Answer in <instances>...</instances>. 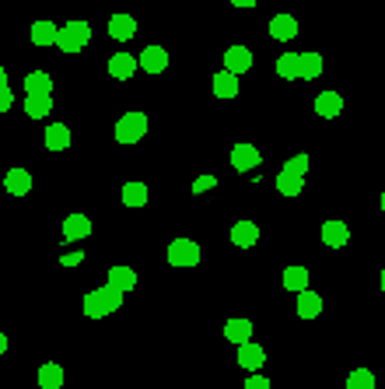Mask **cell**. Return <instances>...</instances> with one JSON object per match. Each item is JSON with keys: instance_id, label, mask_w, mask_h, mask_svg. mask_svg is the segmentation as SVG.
I'll return each instance as SVG.
<instances>
[{"instance_id": "6da1fadb", "label": "cell", "mask_w": 385, "mask_h": 389, "mask_svg": "<svg viewBox=\"0 0 385 389\" xmlns=\"http://www.w3.org/2000/svg\"><path fill=\"white\" fill-rule=\"evenodd\" d=\"M88 39H91V25L88 21H81V18H74V21H67L60 32H56V46H60V53H81L88 46Z\"/></svg>"}, {"instance_id": "7a4b0ae2", "label": "cell", "mask_w": 385, "mask_h": 389, "mask_svg": "<svg viewBox=\"0 0 385 389\" xmlns=\"http://www.w3.org/2000/svg\"><path fill=\"white\" fill-rule=\"evenodd\" d=\"M144 133H147V116L144 113H127V116L116 120V140L120 144H137V140H144Z\"/></svg>"}, {"instance_id": "3957f363", "label": "cell", "mask_w": 385, "mask_h": 389, "mask_svg": "<svg viewBox=\"0 0 385 389\" xmlns=\"http://www.w3.org/2000/svg\"><path fill=\"white\" fill-rule=\"evenodd\" d=\"M169 263L172 266H196L200 263V246L193 239H175L169 246Z\"/></svg>"}, {"instance_id": "277c9868", "label": "cell", "mask_w": 385, "mask_h": 389, "mask_svg": "<svg viewBox=\"0 0 385 389\" xmlns=\"http://www.w3.org/2000/svg\"><path fill=\"white\" fill-rule=\"evenodd\" d=\"M263 165V155H259L256 144H235L231 147V169L235 172H253Z\"/></svg>"}, {"instance_id": "5b68a950", "label": "cell", "mask_w": 385, "mask_h": 389, "mask_svg": "<svg viewBox=\"0 0 385 389\" xmlns=\"http://www.w3.org/2000/svg\"><path fill=\"white\" fill-rule=\"evenodd\" d=\"M270 39H277V43L298 39V18L295 14H273L270 18Z\"/></svg>"}, {"instance_id": "8992f818", "label": "cell", "mask_w": 385, "mask_h": 389, "mask_svg": "<svg viewBox=\"0 0 385 389\" xmlns=\"http://www.w3.org/2000/svg\"><path fill=\"white\" fill-rule=\"evenodd\" d=\"M137 67H144L147 74H162L169 67V49L165 46H147L140 56H137Z\"/></svg>"}, {"instance_id": "52a82bcc", "label": "cell", "mask_w": 385, "mask_h": 389, "mask_svg": "<svg viewBox=\"0 0 385 389\" xmlns=\"http://www.w3.org/2000/svg\"><path fill=\"white\" fill-rule=\"evenodd\" d=\"M224 71H231V74L253 71V49H249V46H228V53H224Z\"/></svg>"}, {"instance_id": "ba28073f", "label": "cell", "mask_w": 385, "mask_h": 389, "mask_svg": "<svg viewBox=\"0 0 385 389\" xmlns=\"http://www.w3.org/2000/svg\"><path fill=\"white\" fill-rule=\"evenodd\" d=\"M109 36H112L116 43H130V39L137 36V18H133V14H112V18H109Z\"/></svg>"}, {"instance_id": "9c48e42d", "label": "cell", "mask_w": 385, "mask_h": 389, "mask_svg": "<svg viewBox=\"0 0 385 389\" xmlns=\"http://www.w3.org/2000/svg\"><path fill=\"white\" fill-rule=\"evenodd\" d=\"M238 365L246 368V372H259L263 365H266V351L253 341H246V344H238Z\"/></svg>"}, {"instance_id": "30bf717a", "label": "cell", "mask_w": 385, "mask_h": 389, "mask_svg": "<svg viewBox=\"0 0 385 389\" xmlns=\"http://www.w3.org/2000/svg\"><path fill=\"white\" fill-rule=\"evenodd\" d=\"M231 242H235L238 249H249V246H256V242H259L256 221H235V224H231Z\"/></svg>"}, {"instance_id": "8fae6325", "label": "cell", "mask_w": 385, "mask_h": 389, "mask_svg": "<svg viewBox=\"0 0 385 389\" xmlns=\"http://www.w3.org/2000/svg\"><path fill=\"white\" fill-rule=\"evenodd\" d=\"M224 337H228V344H246V341H253V323L246 316H235L224 323Z\"/></svg>"}, {"instance_id": "7c38bea8", "label": "cell", "mask_w": 385, "mask_h": 389, "mask_svg": "<svg viewBox=\"0 0 385 389\" xmlns=\"http://www.w3.org/2000/svg\"><path fill=\"white\" fill-rule=\"evenodd\" d=\"M4 190H7L11 197H25V193L32 190V172H28V169H11V172L4 175Z\"/></svg>"}, {"instance_id": "4fadbf2b", "label": "cell", "mask_w": 385, "mask_h": 389, "mask_svg": "<svg viewBox=\"0 0 385 389\" xmlns=\"http://www.w3.org/2000/svg\"><path fill=\"white\" fill-rule=\"evenodd\" d=\"M88 235H91V217L67 214V221H63V239L67 242H78V239H88Z\"/></svg>"}, {"instance_id": "5bb4252c", "label": "cell", "mask_w": 385, "mask_h": 389, "mask_svg": "<svg viewBox=\"0 0 385 389\" xmlns=\"http://www.w3.org/2000/svg\"><path fill=\"white\" fill-rule=\"evenodd\" d=\"M315 113H319L322 120L340 116V113H343V95H340V91H322V95L315 98Z\"/></svg>"}, {"instance_id": "9a60e30c", "label": "cell", "mask_w": 385, "mask_h": 389, "mask_svg": "<svg viewBox=\"0 0 385 389\" xmlns=\"http://www.w3.org/2000/svg\"><path fill=\"white\" fill-rule=\"evenodd\" d=\"M322 242L329 246V249H340L350 242V228L343 224V221H326L322 224Z\"/></svg>"}, {"instance_id": "2e32d148", "label": "cell", "mask_w": 385, "mask_h": 389, "mask_svg": "<svg viewBox=\"0 0 385 389\" xmlns=\"http://www.w3.org/2000/svg\"><path fill=\"white\" fill-rule=\"evenodd\" d=\"M109 74H112L116 81H130V78L137 74V56H130V53H116V56L109 60Z\"/></svg>"}, {"instance_id": "e0dca14e", "label": "cell", "mask_w": 385, "mask_h": 389, "mask_svg": "<svg viewBox=\"0 0 385 389\" xmlns=\"http://www.w3.org/2000/svg\"><path fill=\"white\" fill-rule=\"evenodd\" d=\"M53 113V95H25V116L28 120H46Z\"/></svg>"}, {"instance_id": "ac0fdd59", "label": "cell", "mask_w": 385, "mask_h": 389, "mask_svg": "<svg viewBox=\"0 0 385 389\" xmlns=\"http://www.w3.org/2000/svg\"><path fill=\"white\" fill-rule=\"evenodd\" d=\"M214 95L217 98H235L242 88H238V74H231V71H221V74H214Z\"/></svg>"}, {"instance_id": "d6986e66", "label": "cell", "mask_w": 385, "mask_h": 389, "mask_svg": "<svg viewBox=\"0 0 385 389\" xmlns=\"http://www.w3.org/2000/svg\"><path fill=\"white\" fill-rule=\"evenodd\" d=\"M322 312V299L312 291V288H301L298 291V316L301 319H315Z\"/></svg>"}, {"instance_id": "ffe728a7", "label": "cell", "mask_w": 385, "mask_h": 389, "mask_svg": "<svg viewBox=\"0 0 385 389\" xmlns=\"http://www.w3.org/2000/svg\"><path fill=\"white\" fill-rule=\"evenodd\" d=\"M46 147L49 151H67L70 147V130L63 127V123H49L46 127Z\"/></svg>"}, {"instance_id": "44dd1931", "label": "cell", "mask_w": 385, "mask_h": 389, "mask_svg": "<svg viewBox=\"0 0 385 389\" xmlns=\"http://www.w3.org/2000/svg\"><path fill=\"white\" fill-rule=\"evenodd\" d=\"M322 74V56L319 53H298V78L312 81Z\"/></svg>"}, {"instance_id": "7402d4cb", "label": "cell", "mask_w": 385, "mask_h": 389, "mask_svg": "<svg viewBox=\"0 0 385 389\" xmlns=\"http://www.w3.org/2000/svg\"><path fill=\"white\" fill-rule=\"evenodd\" d=\"M109 284H116L120 291H133L137 288V270L133 266H109Z\"/></svg>"}, {"instance_id": "603a6c76", "label": "cell", "mask_w": 385, "mask_h": 389, "mask_svg": "<svg viewBox=\"0 0 385 389\" xmlns=\"http://www.w3.org/2000/svg\"><path fill=\"white\" fill-rule=\"evenodd\" d=\"M25 91L28 95H53V78L46 71H32V74H25Z\"/></svg>"}, {"instance_id": "cb8c5ba5", "label": "cell", "mask_w": 385, "mask_h": 389, "mask_svg": "<svg viewBox=\"0 0 385 389\" xmlns=\"http://www.w3.org/2000/svg\"><path fill=\"white\" fill-rule=\"evenodd\" d=\"M63 379H67V375H63V368H60L56 361H46L43 368H39V386L43 389H60Z\"/></svg>"}, {"instance_id": "d4e9b609", "label": "cell", "mask_w": 385, "mask_h": 389, "mask_svg": "<svg viewBox=\"0 0 385 389\" xmlns=\"http://www.w3.org/2000/svg\"><path fill=\"white\" fill-rule=\"evenodd\" d=\"M277 190L284 193V197H298L301 190H305V175H295V172H284L277 175Z\"/></svg>"}, {"instance_id": "484cf974", "label": "cell", "mask_w": 385, "mask_h": 389, "mask_svg": "<svg viewBox=\"0 0 385 389\" xmlns=\"http://www.w3.org/2000/svg\"><path fill=\"white\" fill-rule=\"evenodd\" d=\"M56 32H60V28H56L53 21H36V25H32V43L36 46H56Z\"/></svg>"}, {"instance_id": "4316f807", "label": "cell", "mask_w": 385, "mask_h": 389, "mask_svg": "<svg viewBox=\"0 0 385 389\" xmlns=\"http://www.w3.org/2000/svg\"><path fill=\"white\" fill-rule=\"evenodd\" d=\"M123 204L127 207H144L147 204V186L144 182H127L123 186Z\"/></svg>"}, {"instance_id": "83f0119b", "label": "cell", "mask_w": 385, "mask_h": 389, "mask_svg": "<svg viewBox=\"0 0 385 389\" xmlns=\"http://www.w3.org/2000/svg\"><path fill=\"white\" fill-rule=\"evenodd\" d=\"M284 288L295 291V295H298L301 288H308V270L305 266H288L284 270Z\"/></svg>"}, {"instance_id": "f1b7e54d", "label": "cell", "mask_w": 385, "mask_h": 389, "mask_svg": "<svg viewBox=\"0 0 385 389\" xmlns=\"http://www.w3.org/2000/svg\"><path fill=\"white\" fill-rule=\"evenodd\" d=\"M85 316H88V319H105V316H109V308H105V302H102L98 288L85 295Z\"/></svg>"}, {"instance_id": "f546056e", "label": "cell", "mask_w": 385, "mask_h": 389, "mask_svg": "<svg viewBox=\"0 0 385 389\" xmlns=\"http://www.w3.org/2000/svg\"><path fill=\"white\" fill-rule=\"evenodd\" d=\"M277 74H280L284 81H298V53H284V56L277 60Z\"/></svg>"}, {"instance_id": "4dcf8cb0", "label": "cell", "mask_w": 385, "mask_h": 389, "mask_svg": "<svg viewBox=\"0 0 385 389\" xmlns=\"http://www.w3.org/2000/svg\"><path fill=\"white\" fill-rule=\"evenodd\" d=\"M347 389H375V372H368V368H354V372L347 375Z\"/></svg>"}, {"instance_id": "1f68e13d", "label": "cell", "mask_w": 385, "mask_h": 389, "mask_svg": "<svg viewBox=\"0 0 385 389\" xmlns=\"http://www.w3.org/2000/svg\"><path fill=\"white\" fill-rule=\"evenodd\" d=\"M98 295H102V302H105L109 316H112V312H116V308L123 305V295H127V291H120L116 284H105V288H98Z\"/></svg>"}, {"instance_id": "d6a6232c", "label": "cell", "mask_w": 385, "mask_h": 389, "mask_svg": "<svg viewBox=\"0 0 385 389\" xmlns=\"http://www.w3.org/2000/svg\"><path fill=\"white\" fill-rule=\"evenodd\" d=\"M312 169V162H308V155H295L291 162H284V172H295V175H305Z\"/></svg>"}, {"instance_id": "836d02e7", "label": "cell", "mask_w": 385, "mask_h": 389, "mask_svg": "<svg viewBox=\"0 0 385 389\" xmlns=\"http://www.w3.org/2000/svg\"><path fill=\"white\" fill-rule=\"evenodd\" d=\"M214 186H217V175H200V179L193 182V193L200 197V193H211Z\"/></svg>"}, {"instance_id": "e575fe53", "label": "cell", "mask_w": 385, "mask_h": 389, "mask_svg": "<svg viewBox=\"0 0 385 389\" xmlns=\"http://www.w3.org/2000/svg\"><path fill=\"white\" fill-rule=\"evenodd\" d=\"M246 389H270V379H266V375H256V372H253V375L246 379Z\"/></svg>"}, {"instance_id": "d590c367", "label": "cell", "mask_w": 385, "mask_h": 389, "mask_svg": "<svg viewBox=\"0 0 385 389\" xmlns=\"http://www.w3.org/2000/svg\"><path fill=\"white\" fill-rule=\"evenodd\" d=\"M11 105H14V95H11V88L0 85V113H7Z\"/></svg>"}, {"instance_id": "8d00e7d4", "label": "cell", "mask_w": 385, "mask_h": 389, "mask_svg": "<svg viewBox=\"0 0 385 389\" xmlns=\"http://www.w3.org/2000/svg\"><path fill=\"white\" fill-rule=\"evenodd\" d=\"M81 259H85V253H67V256H60V263H63V266H78Z\"/></svg>"}, {"instance_id": "74e56055", "label": "cell", "mask_w": 385, "mask_h": 389, "mask_svg": "<svg viewBox=\"0 0 385 389\" xmlns=\"http://www.w3.org/2000/svg\"><path fill=\"white\" fill-rule=\"evenodd\" d=\"M231 4H235V7H256L259 0H231Z\"/></svg>"}, {"instance_id": "f35d334b", "label": "cell", "mask_w": 385, "mask_h": 389, "mask_svg": "<svg viewBox=\"0 0 385 389\" xmlns=\"http://www.w3.org/2000/svg\"><path fill=\"white\" fill-rule=\"evenodd\" d=\"M7 351V337H4V330H0V354Z\"/></svg>"}, {"instance_id": "ab89813d", "label": "cell", "mask_w": 385, "mask_h": 389, "mask_svg": "<svg viewBox=\"0 0 385 389\" xmlns=\"http://www.w3.org/2000/svg\"><path fill=\"white\" fill-rule=\"evenodd\" d=\"M0 85H7V71L4 67H0Z\"/></svg>"}, {"instance_id": "60d3db41", "label": "cell", "mask_w": 385, "mask_h": 389, "mask_svg": "<svg viewBox=\"0 0 385 389\" xmlns=\"http://www.w3.org/2000/svg\"><path fill=\"white\" fill-rule=\"evenodd\" d=\"M382 291H385V270H382Z\"/></svg>"}, {"instance_id": "b9f144b4", "label": "cell", "mask_w": 385, "mask_h": 389, "mask_svg": "<svg viewBox=\"0 0 385 389\" xmlns=\"http://www.w3.org/2000/svg\"><path fill=\"white\" fill-rule=\"evenodd\" d=\"M382 211H385V193H382Z\"/></svg>"}]
</instances>
